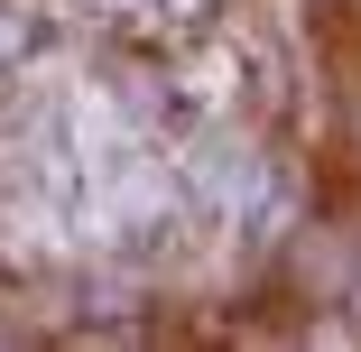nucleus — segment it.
<instances>
[{
    "label": "nucleus",
    "instance_id": "obj_1",
    "mask_svg": "<svg viewBox=\"0 0 361 352\" xmlns=\"http://www.w3.org/2000/svg\"><path fill=\"white\" fill-rule=\"evenodd\" d=\"M232 0H0V278H185L278 223Z\"/></svg>",
    "mask_w": 361,
    "mask_h": 352
}]
</instances>
